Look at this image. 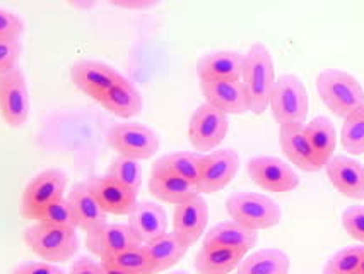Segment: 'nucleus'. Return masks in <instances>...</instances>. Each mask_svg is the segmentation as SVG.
Segmentation results:
<instances>
[{"label":"nucleus","mask_w":364,"mask_h":274,"mask_svg":"<svg viewBox=\"0 0 364 274\" xmlns=\"http://www.w3.org/2000/svg\"><path fill=\"white\" fill-rule=\"evenodd\" d=\"M316 91L320 100L338 119L364 110V88L353 74L337 67L320 70L316 75Z\"/></svg>","instance_id":"1"},{"label":"nucleus","mask_w":364,"mask_h":274,"mask_svg":"<svg viewBox=\"0 0 364 274\" xmlns=\"http://www.w3.org/2000/svg\"><path fill=\"white\" fill-rule=\"evenodd\" d=\"M276 79V64L269 46L262 41L250 45L245 53L243 73H241V81L250 96V112L262 115L269 108Z\"/></svg>","instance_id":"2"},{"label":"nucleus","mask_w":364,"mask_h":274,"mask_svg":"<svg viewBox=\"0 0 364 274\" xmlns=\"http://www.w3.org/2000/svg\"><path fill=\"white\" fill-rule=\"evenodd\" d=\"M226 211L232 221L253 231L274 228L282 219L281 206L260 192H232L226 199Z\"/></svg>","instance_id":"3"},{"label":"nucleus","mask_w":364,"mask_h":274,"mask_svg":"<svg viewBox=\"0 0 364 274\" xmlns=\"http://www.w3.org/2000/svg\"><path fill=\"white\" fill-rule=\"evenodd\" d=\"M269 108L279 125L306 124L310 96L303 79L293 73L277 75Z\"/></svg>","instance_id":"4"},{"label":"nucleus","mask_w":364,"mask_h":274,"mask_svg":"<svg viewBox=\"0 0 364 274\" xmlns=\"http://www.w3.org/2000/svg\"><path fill=\"white\" fill-rule=\"evenodd\" d=\"M24 243L41 260L62 264L77 254L79 237L74 228H60L35 223L23 233Z\"/></svg>","instance_id":"5"},{"label":"nucleus","mask_w":364,"mask_h":274,"mask_svg":"<svg viewBox=\"0 0 364 274\" xmlns=\"http://www.w3.org/2000/svg\"><path fill=\"white\" fill-rule=\"evenodd\" d=\"M108 144L118 156L147 162L159 151L161 141L156 130L135 120L118 122L108 134Z\"/></svg>","instance_id":"6"},{"label":"nucleus","mask_w":364,"mask_h":274,"mask_svg":"<svg viewBox=\"0 0 364 274\" xmlns=\"http://www.w3.org/2000/svg\"><path fill=\"white\" fill-rule=\"evenodd\" d=\"M228 132H230V120L221 110L207 101L193 110L188 122V141L197 153L207 154L218 149Z\"/></svg>","instance_id":"7"},{"label":"nucleus","mask_w":364,"mask_h":274,"mask_svg":"<svg viewBox=\"0 0 364 274\" xmlns=\"http://www.w3.org/2000/svg\"><path fill=\"white\" fill-rule=\"evenodd\" d=\"M67 185H69V179L58 168H48V170L36 174L21 194V216L29 221H35L36 214L45 206L65 196Z\"/></svg>","instance_id":"8"},{"label":"nucleus","mask_w":364,"mask_h":274,"mask_svg":"<svg viewBox=\"0 0 364 274\" xmlns=\"http://www.w3.org/2000/svg\"><path fill=\"white\" fill-rule=\"evenodd\" d=\"M247 172L252 182L265 192H293L301 184L293 164L277 156H253L248 159Z\"/></svg>","instance_id":"9"},{"label":"nucleus","mask_w":364,"mask_h":274,"mask_svg":"<svg viewBox=\"0 0 364 274\" xmlns=\"http://www.w3.org/2000/svg\"><path fill=\"white\" fill-rule=\"evenodd\" d=\"M31 113L28 79L21 67L0 74V117L12 129L26 124Z\"/></svg>","instance_id":"10"},{"label":"nucleus","mask_w":364,"mask_h":274,"mask_svg":"<svg viewBox=\"0 0 364 274\" xmlns=\"http://www.w3.org/2000/svg\"><path fill=\"white\" fill-rule=\"evenodd\" d=\"M240 154L231 147H218L204 154L202 174L198 180V192L202 196L221 192L232 182L240 170Z\"/></svg>","instance_id":"11"},{"label":"nucleus","mask_w":364,"mask_h":274,"mask_svg":"<svg viewBox=\"0 0 364 274\" xmlns=\"http://www.w3.org/2000/svg\"><path fill=\"white\" fill-rule=\"evenodd\" d=\"M120 78V73L113 65L92 58H82L70 67V81L79 91L91 100L100 101L105 98L109 88Z\"/></svg>","instance_id":"12"},{"label":"nucleus","mask_w":364,"mask_h":274,"mask_svg":"<svg viewBox=\"0 0 364 274\" xmlns=\"http://www.w3.org/2000/svg\"><path fill=\"white\" fill-rule=\"evenodd\" d=\"M279 146L287 162L304 174H318L325 168L313 149L304 124L279 125Z\"/></svg>","instance_id":"13"},{"label":"nucleus","mask_w":364,"mask_h":274,"mask_svg":"<svg viewBox=\"0 0 364 274\" xmlns=\"http://www.w3.org/2000/svg\"><path fill=\"white\" fill-rule=\"evenodd\" d=\"M205 101L226 115H245L250 112V96L241 79L200 81Z\"/></svg>","instance_id":"14"},{"label":"nucleus","mask_w":364,"mask_h":274,"mask_svg":"<svg viewBox=\"0 0 364 274\" xmlns=\"http://www.w3.org/2000/svg\"><path fill=\"white\" fill-rule=\"evenodd\" d=\"M207 223H209V206H207V201L202 194L175 206L173 231L190 247L196 246L200 238H204Z\"/></svg>","instance_id":"15"},{"label":"nucleus","mask_w":364,"mask_h":274,"mask_svg":"<svg viewBox=\"0 0 364 274\" xmlns=\"http://www.w3.org/2000/svg\"><path fill=\"white\" fill-rule=\"evenodd\" d=\"M134 246H142L127 223H107L101 228L86 235V248L100 263L109 260Z\"/></svg>","instance_id":"16"},{"label":"nucleus","mask_w":364,"mask_h":274,"mask_svg":"<svg viewBox=\"0 0 364 274\" xmlns=\"http://www.w3.org/2000/svg\"><path fill=\"white\" fill-rule=\"evenodd\" d=\"M330 184L347 199L364 201V164L346 154H333L323 168Z\"/></svg>","instance_id":"17"},{"label":"nucleus","mask_w":364,"mask_h":274,"mask_svg":"<svg viewBox=\"0 0 364 274\" xmlns=\"http://www.w3.org/2000/svg\"><path fill=\"white\" fill-rule=\"evenodd\" d=\"M149 192L154 199L171 206L181 204V202L192 199V197L200 194L196 184L181 179L180 175L159 167L158 163L152 164L149 176Z\"/></svg>","instance_id":"18"},{"label":"nucleus","mask_w":364,"mask_h":274,"mask_svg":"<svg viewBox=\"0 0 364 274\" xmlns=\"http://www.w3.org/2000/svg\"><path fill=\"white\" fill-rule=\"evenodd\" d=\"M91 192L95 194L101 208L113 216H129L137 204V194L118 184L109 175L91 176L86 180Z\"/></svg>","instance_id":"19"},{"label":"nucleus","mask_w":364,"mask_h":274,"mask_svg":"<svg viewBox=\"0 0 364 274\" xmlns=\"http://www.w3.org/2000/svg\"><path fill=\"white\" fill-rule=\"evenodd\" d=\"M127 225L130 226L139 243H147L152 238L166 233L169 221L166 209L154 201H141L135 204L132 213L127 216Z\"/></svg>","instance_id":"20"},{"label":"nucleus","mask_w":364,"mask_h":274,"mask_svg":"<svg viewBox=\"0 0 364 274\" xmlns=\"http://www.w3.org/2000/svg\"><path fill=\"white\" fill-rule=\"evenodd\" d=\"M67 199H69L72 209H74L77 228L82 230L86 235L92 233V231H96L108 223L109 214L101 208L96 196L89 189L87 182H77L72 185Z\"/></svg>","instance_id":"21"},{"label":"nucleus","mask_w":364,"mask_h":274,"mask_svg":"<svg viewBox=\"0 0 364 274\" xmlns=\"http://www.w3.org/2000/svg\"><path fill=\"white\" fill-rule=\"evenodd\" d=\"M245 53L238 50H214L198 57L196 70L200 81L241 79Z\"/></svg>","instance_id":"22"},{"label":"nucleus","mask_w":364,"mask_h":274,"mask_svg":"<svg viewBox=\"0 0 364 274\" xmlns=\"http://www.w3.org/2000/svg\"><path fill=\"white\" fill-rule=\"evenodd\" d=\"M100 103L112 115L124 120L134 119L142 112L141 91L137 90V86L129 78L122 74Z\"/></svg>","instance_id":"23"},{"label":"nucleus","mask_w":364,"mask_h":274,"mask_svg":"<svg viewBox=\"0 0 364 274\" xmlns=\"http://www.w3.org/2000/svg\"><path fill=\"white\" fill-rule=\"evenodd\" d=\"M258 242V231H253L240 223L228 219V221L218 223L213 228L205 231L202 238V246H218L232 248L248 254Z\"/></svg>","instance_id":"24"},{"label":"nucleus","mask_w":364,"mask_h":274,"mask_svg":"<svg viewBox=\"0 0 364 274\" xmlns=\"http://www.w3.org/2000/svg\"><path fill=\"white\" fill-rule=\"evenodd\" d=\"M147 255H149L152 271L154 274L166 273L173 265H176L187 255L190 246L185 243L175 231H166L161 237L152 238L151 242L144 243Z\"/></svg>","instance_id":"25"},{"label":"nucleus","mask_w":364,"mask_h":274,"mask_svg":"<svg viewBox=\"0 0 364 274\" xmlns=\"http://www.w3.org/2000/svg\"><path fill=\"white\" fill-rule=\"evenodd\" d=\"M247 255L245 252L218 246H202L193 259V269L197 274H230Z\"/></svg>","instance_id":"26"},{"label":"nucleus","mask_w":364,"mask_h":274,"mask_svg":"<svg viewBox=\"0 0 364 274\" xmlns=\"http://www.w3.org/2000/svg\"><path fill=\"white\" fill-rule=\"evenodd\" d=\"M291 257L277 247L258 248L247 254L236 269V274H289Z\"/></svg>","instance_id":"27"},{"label":"nucleus","mask_w":364,"mask_h":274,"mask_svg":"<svg viewBox=\"0 0 364 274\" xmlns=\"http://www.w3.org/2000/svg\"><path fill=\"white\" fill-rule=\"evenodd\" d=\"M304 129H306L308 139H310L313 149H315L316 156L321 163H328V159L336 154L337 147V130L336 125L332 124V120L328 117L318 115L315 119L304 124Z\"/></svg>","instance_id":"28"},{"label":"nucleus","mask_w":364,"mask_h":274,"mask_svg":"<svg viewBox=\"0 0 364 274\" xmlns=\"http://www.w3.org/2000/svg\"><path fill=\"white\" fill-rule=\"evenodd\" d=\"M154 163L173 172V174L180 175L181 179L198 185L202 174V163H204V154L197 153V151H176V153L164 154L163 158H159Z\"/></svg>","instance_id":"29"},{"label":"nucleus","mask_w":364,"mask_h":274,"mask_svg":"<svg viewBox=\"0 0 364 274\" xmlns=\"http://www.w3.org/2000/svg\"><path fill=\"white\" fill-rule=\"evenodd\" d=\"M113 180L122 184L124 187L139 194L142 187V167L141 162L132 158H125V156H117L108 168V174Z\"/></svg>","instance_id":"30"},{"label":"nucleus","mask_w":364,"mask_h":274,"mask_svg":"<svg viewBox=\"0 0 364 274\" xmlns=\"http://www.w3.org/2000/svg\"><path fill=\"white\" fill-rule=\"evenodd\" d=\"M35 223L48 226H60V228H74L77 230V221H75L74 209H72L69 199L65 196L60 199L53 201L52 204L45 206L40 213L36 214Z\"/></svg>","instance_id":"31"},{"label":"nucleus","mask_w":364,"mask_h":274,"mask_svg":"<svg viewBox=\"0 0 364 274\" xmlns=\"http://www.w3.org/2000/svg\"><path fill=\"white\" fill-rule=\"evenodd\" d=\"M105 264L113 265V268L122 269V271L130 274H154L149 255H147L144 246H134L127 251L120 252L109 260H105Z\"/></svg>","instance_id":"32"},{"label":"nucleus","mask_w":364,"mask_h":274,"mask_svg":"<svg viewBox=\"0 0 364 274\" xmlns=\"http://www.w3.org/2000/svg\"><path fill=\"white\" fill-rule=\"evenodd\" d=\"M364 255V246H349L341 248L325 263L321 274H358Z\"/></svg>","instance_id":"33"},{"label":"nucleus","mask_w":364,"mask_h":274,"mask_svg":"<svg viewBox=\"0 0 364 274\" xmlns=\"http://www.w3.org/2000/svg\"><path fill=\"white\" fill-rule=\"evenodd\" d=\"M341 144L350 156L364 154V110L346 117L341 129Z\"/></svg>","instance_id":"34"},{"label":"nucleus","mask_w":364,"mask_h":274,"mask_svg":"<svg viewBox=\"0 0 364 274\" xmlns=\"http://www.w3.org/2000/svg\"><path fill=\"white\" fill-rule=\"evenodd\" d=\"M342 226L350 238L364 246V204H353L342 213Z\"/></svg>","instance_id":"35"},{"label":"nucleus","mask_w":364,"mask_h":274,"mask_svg":"<svg viewBox=\"0 0 364 274\" xmlns=\"http://www.w3.org/2000/svg\"><path fill=\"white\" fill-rule=\"evenodd\" d=\"M23 43L21 38H0V74H6L19 65Z\"/></svg>","instance_id":"36"},{"label":"nucleus","mask_w":364,"mask_h":274,"mask_svg":"<svg viewBox=\"0 0 364 274\" xmlns=\"http://www.w3.org/2000/svg\"><path fill=\"white\" fill-rule=\"evenodd\" d=\"M24 33V21L14 11L0 7V38H21Z\"/></svg>","instance_id":"37"},{"label":"nucleus","mask_w":364,"mask_h":274,"mask_svg":"<svg viewBox=\"0 0 364 274\" xmlns=\"http://www.w3.org/2000/svg\"><path fill=\"white\" fill-rule=\"evenodd\" d=\"M9 274H67L57 264L48 260H26L16 265Z\"/></svg>","instance_id":"38"},{"label":"nucleus","mask_w":364,"mask_h":274,"mask_svg":"<svg viewBox=\"0 0 364 274\" xmlns=\"http://www.w3.org/2000/svg\"><path fill=\"white\" fill-rule=\"evenodd\" d=\"M109 6L120 7L125 11H149L158 7L163 0H107Z\"/></svg>","instance_id":"39"},{"label":"nucleus","mask_w":364,"mask_h":274,"mask_svg":"<svg viewBox=\"0 0 364 274\" xmlns=\"http://www.w3.org/2000/svg\"><path fill=\"white\" fill-rule=\"evenodd\" d=\"M69 274H103V271H101V263H96L91 257H79L72 264Z\"/></svg>","instance_id":"40"},{"label":"nucleus","mask_w":364,"mask_h":274,"mask_svg":"<svg viewBox=\"0 0 364 274\" xmlns=\"http://www.w3.org/2000/svg\"><path fill=\"white\" fill-rule=\"evenodd\" d=\"M65 2L70 4L72 7H75V9L79 11H91L95 9L98 0H65Z\"/></svg>","instance_id":"41"},{"label":"nucleus","mask_w":364,"mask_h":274,"mask_svg":"<svg viewBox=\"0 0 364 274\" xmlns=\"http://www.w3.org/2000/svg\"><path fill=\"white\" fill-rule=\"evenodd\" d=\"M101 271H103V274H130V273H125V271H122V269H117V268H113V265L105 264V263H101Z\"/></svg>","instance_id":"42"},{"label":"nucleus","mask_w":364,"mask_h":274,"mask_svg":"<svg viewBox=\"0 0 364 274\" xmlns=\"http://www.w3.org/2000/svg\"><path fill=\"white\" fill-rule=\"evenodd\" d=\"M358 274H364V255H363V259H361V264H359Z\"/></svg>","instance_id":"43"},{"label":"nucleus","mask_w":364,"mask_h":274,"mask_svg":"<svg viewBox=\"0 0 364 274\" xmlns=\"http://www.w3.org/2000/svg\"><path fill=\"white\" fill-rule=\"evenodd\" d=\"M168 274H188L187 271H173V273H168Z\"/></svg>","instance_id":"44"}]
</instances>
